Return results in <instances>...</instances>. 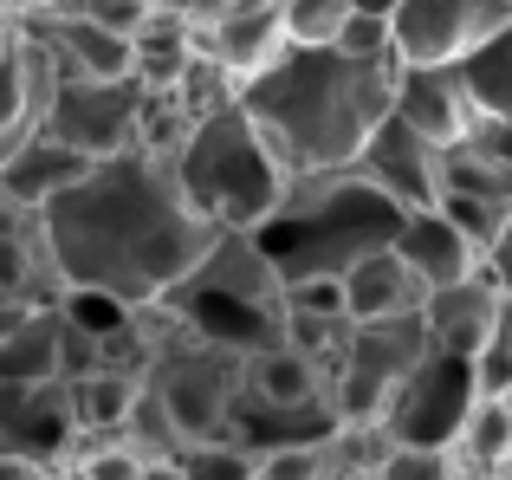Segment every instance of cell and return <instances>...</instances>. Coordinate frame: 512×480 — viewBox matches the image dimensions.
I'll list each match as a JSON object with an SVG mask.
<instances>
[{"instance_id": "6da1fadb", "label": "cell", "mask_w": 512, "mask_h": 480, "mask_svg": "<svg viewBox=\"0 0 512 480\" xmlns=\"http://www.w3.org/2000/svg\"><path fill=\"white\" fill-rule=\"evenodd\" d=\"M39 221L65 286L117 299L124 312L175 299L221 247V228L188 202L175 163L156 150H124L98 163L78 189L39 208Z\"/></svg>"}, {"instance_id": "7a4b0ae2", "label": "cell", "mask_w": 512, "mask_h": 480, "mask_svg": "<svg viewBox=\"0 0 512 480\" xmlns=\"http://www.w3.org/2000/svg\"><path fill=\"white\" fill-rule=\"evenodd\" d=\"M402 59H350L338 46H292L273 72H260L240 104L260 117L292 176H344L363 143L396 117Z\"/></svg>"}, {"instance_id": "3957f363", "label": "cell", "mask_w": 512, "mask_h": 480, "mask_svg": "<svg viewBox=\"0 0 512 480\" xmlns=\"http://www.w3.org/2000/svg\"><path fill=\"white\" fill-rule=\"evenodd\" d=\"M175 176H182L188 202L221 234H260L299 189V176L286 169V156L273 150V137L260 130L247 104L201 117L188 143L175 150Z\"/></svg>"}, {"instance_id": "277c9868", "label": "cell", "mask_w": 512, "mask_h": 480, "mask_svg": "<svg viewBox=\"0 0 512 480\" xmlns=\"http://www.w3.org/2000/svg\"><path fill=\"white\" fill-rule=\"evenodd\" d=\"M169 305L227 351L286 344V273L260 234H221V247L201 260V273Z\"/></svg>"}, {"instance_id": "5b68a950", "label": "cell", "mask_w": 512, "mask_h": 480, "mask_svg": "<svg viewBox=\"0 0 512 480\" xmlns=\"http://www.w3.org/2000/svg\"><path fill=\"white\" fill-rule=\"evenodd\" d=\"M428 325L415 318H383V325H357L338 377H331V416L338 429H383L396 396L409 390V377L428 364Z\"/></svg>"}, {"instance_id": "8992f818", "label": "cell", "mask_w": 512, "mask_h": 480, "mask_svg": "<svg viewBox=\"0 0 512 480\" xmlns=\"http://www.w3.org/2000/svg\"><path fill=\"white\" fill-rule=\"evenodd\" d=\"M143 111H150V85H137V78H117V85L111 78H65L39 130L91 163H111L124 150H143Z\"/></svg>"}, {"instance_id": "52a82bcc", "label": "cell", "mask_w": 512, "mask_h": 480, "mask_svg": "<svg viewBox=\"0 0 512 480\" xmlns=\"http://www.w3.org/2000/svg\"><path fill=\"white\" fill-rule=\"evenodd\" d=\"M389 26L402 65H467L500 33H512V0H402Z\"/></svg>"}, {"instance_id": "ba28073f", "label": "cell", "mask_w": 512, "mask_h": 480, "mask_svg": "<svg viewBox=\"0 0 512 480\" xmlns=\"http://www.w3.org/2000/svg\"><path fill=\"white\" fill-rule=\"evenodd\" d=\"M480 403V377H474V357H448V351H428V364L409 377V390L396 396L389 409V442H422V448H454L467 429V409Z\"/></svg>"}, {"instance_id": "9c48e42d", "label": "cell", "mask_w": 512, "mask_h": 480, "mask_svg": "<svg viewBox=\"0 0 512 480\" xmlns=\"http://www.w3.org/2000/svg\"><path fill=\"white\" fill-rule=\"evenodd\" d=\"M85 429L72 409V383H0V455H26L52 474H72Z\"/></svg>"}, {"instance_id": "30bf717a", "label": "cell", "mask_w": 512, "mask_h": 480, "mask_svg": "<svg viewBox=\"0 0 512 480\" xmlns=\"http://www.w3.org/2000/svg\"><path fill=\"white\" fill-rule=\"evenodd\" d=\"M441 156L448 150H435L415 124L389 117V124L363 143V156H357L350 176H357L363 189H376L389 208L415 215V208H441Z\"/></svg>"}, {"instance_id": "8fae6325", "label": "cell", "mask_w": 512, "mask_h": 480, "mask_svg": "<svg viewBox=\"0 0 512 480\" xmlns=\"http://www.w3.org/2000/svg\"><path fill=\"white\" fill-rule=\"evenodd\" d=\"M240 416L292 422V416H331V370L299 344H266L247 351V390H240Z\"/></svg>"}, {"instance_id": "7c38bea8", "label": "cell", "mask_w": 512, "mask_h": 480, "mask_svg": "<svg viewBox=\"0 0 512 480\" xmlns=\"http://www.w3.org/2000/svg\"><path fill=\"white\" fill-rule=\"evenodd\" d=\"M396 117H402V124H415L435 150H461V143L480 130L487 104H480L467 65H402V78H396Z\"/></svg>"}, {"instance_id": "4fadbf2b", "label": "cell", "mask_w": 512, "mask_h": 480, "mask_svg": "<svg viewBox=\"0 0 512 480\" xmlns=\"http://www.w3.org/2000/svg\"><path fill=\"white\" fill-rule=\"evenodd\" d=\"M441 208L461 221L480 247H493L500 228L512 221V156L487 150L467 137L461 150L441 156Z\"/></svg>"}, {"instance_id": "5bb4252c", "label": "cell", "mask_w": 512, "mask_h": 480, "mask_svg": "<svg viewBox=\"0 0 512 480\" xmlns=\"http://www.w3.org/2000/svg\"><path fill=\"white\" fill-rule=\"evenodd\" d=\"M201 52H208V59H221L240 85H253L260 72H273V65L292 52L286 13H279L273 0H234V7H227L214 26H201Z\"/></svg>"}, {"instance_id": "9a60e30c", "label": "cell", "mask_w": 512, "mask_h": 480, "mask_svg": "<svg viewBox=\"0 0 512 480\" xmlns=\"http://www.w3.org/2000/svg\"><path fill=\"white\" fill-rule=\"evenodd\" d=\"M91 156H78V150H65L59 137H26V143H7L0 150V208H52L65 189H78V182L91 176Z\"/></svg>"}, {"instance_id": "2e32d148", "label": "cell", "mask_w": 512, "mask_h": 480, "mask_svg": "<svg viewBox=\"0 0 512 480\" xmlns=\"http://www.w3.org/2000/svg\"><path fill=\"white\" fill-rule=\"evenodd\" d=\"M396 253L415 266V273H422V286H428V292L461 286V279L487 273V247H480V240L467 234L461 221L448 215V208H415V215H402Z\"/></svg>"}, {"instance_id": "e0dca14e", "label": "cell", "mask_w": 512, "mask_h": 480, "mask_svg": "<svg viewBox=\"0 0 512 480\" xmlns=\"http://www.w3.org/2000/svg\"><path fill=\"white\" fill-rule=\"evenodd\" d=\"M500 312H506L500 279H493V273H474V279H461V286L428 292L422 325H428V344H435V351H448V357H480V344L493 338Z\"/></svg>"}, {"instance_id": "ac0fdd59", "label": "cell", "mask_w": 512, "mask_h": 480, "mask_svg": "<svg viewBox=\"0 0 512 480\" xmlns=\"http://www.w3.org/2000/svg\"><path fill=\"white\" fill-rule=\"evenodd\" d=\"M20 20H33L39 33L59 46L65 59V78H137V39L111 33V26L85 20V13H65V7H39V13H20Z\"/></svg>"}, {"instance_id": "d6986e66", "label": "cell", "mask_w": 512, "mask_h": 480, "mask_svg": "<svg viewBox=\"0 0 512 480\" xmlns=\"http://www.w3.org/2000/svg\"><path fill=\"white\" fill-rule=\"evenodd\" d=\"M65 305L0 312V383H65Z\"/></svg>"}, {"instance_id": "ffe728a7", "label": "cell", "mask_w": 512, "mask_h": 480, "mask_svg": "<svg viewBox=\"0 0 512 480\" xmlns=\"http://www.w3.org/2000/svg\"><path fill=\"white\" fill-rule=\"evenodd\" d=\"M344 292H350V318L357 325H383V318H415L428 305V286L396 247H376L363 253L357 266L344 273Z\"/></svg>"}, {"instance_id": "44dd1931", "label": "cell", "mask_w": 512, "mask_h": 480, "mask_svg": "<svg viewBox=\"0 0 512 480\" xmlns=\"http://www.w3.org/2000/svg\"><path fill=\"white\" fill-rule=\"evenodd\" d=\"M143 383H150V377H137V370H98V377L72 383V409H78L85 442H104V435H124L130 429Z\"/></svg>"}, {"instance_id": "7402d4cb", "label": "cell", "mask_w": 512, "mask_h": 480, "mask_svg": "<svg viewBox=\"0 0 512 480\" xmlns=\"http://www.w3.org/2000/svg\"><path fill=\"white\" fill-rule=\"evenodd\" d=\"M454 455H461L467 480L506 474V461H512V403L506 396H480V403L467 409V429H461V442H454Z\"/></svg>"}, {"instance_id": "603a6c76", "label": "cell", "mask_w": 512, "mask_h": 480, "mask_svg": "<svg viewBox=\"0 0 512 480\" xmlns=\"http://www.w3.org/2000/svg\"><path fill=\"white\" fill-rule=\"evenodd\" d=\"M175 468L188 480H260V448L253 442H188L182 455H175Z\"/></svg>"}, {"instance_id": "cb8c5ba5", "label": "cell", "mask_w": 512, "mask_h": 480, "mask_svg": "<svg viewBox=\"0 0 512 480\" xmlns=\"http://www.w3.org/2000/svg\"><path fill=\"white\" fill-rule=\"evenodd\" d=\"M286 39L292 46H338L344 39V26L357 20V7H350V0H286Z\"/></svg>"}, {"instance_id": "d4e9b609", "label": "cell", "mask_w": 512, "mask_h": 480, "mask_svg": "<svg viewBox=\"0 0 512 480\" xmlns=\"http://www.w3.org/2000/svg\"><path fill=\"white\" fill-rule=\"evenodd\" d=\"M376 480H467V468H461V455H454V448L396 442L383 455V468H376Z\"/></svg>"}, {"instance_id": "484cf974", "label": "cell", "mask_w": 512, "mask_h": 480, "mask_svg": "<svg viewBox=\"0 0 512 480\" xmlns=\"http://www.w3.org/2000/svg\"><path fill=\"white\" fill-rule=\"evenodd\" d=\"M72 480H150V461H143L124 435H104V442H85V448H78Z\"/></svg>"}, {"instance_id": "4316f807", "label": "cell", "mask_w": 512, "mask_h": 480, "mask_svg": "<svg viewBox=\"0 0 512 480\" xmlns=\"http://www.w3.org/2000/svg\"><path fill=\"white\" fill-rule=\"evenodd\" d=\"M467 78H474L480 104H487L493 117H512V33H500L487 52H474V59H467Z\"/></svg>"}, {"instance_id": "83f0119b", "label": "cell", "mask_w": 512, "mask_h": 480, "mask_svg": "<svg viewBox=\"0 0 512 480\" xmlns=\"http://www.w3.org/2000/svg\"><path fill=\"white\" fill-rule=\"evenodd\" d=\"M474 377H480V396H506V403H512V299H506L500 325H493V338L480 344Z\"/></svg>"}, {"instance_id": "f1b7e54d", "label": "cell", "mask_w": 512, "mask_h": 480, "mask_svg": "<svg viewBox=\"0 0 512 480\" xmlns=\"http://www.w3.org/2000/svg\"><path fill=\"white\" fill-rule=\"evenodd\" d=\"M338 52H350V59H396V26H389V20H370V13H357V20L344 26Z\"/></svg>"}, {"instance_id": "f546056e", "label": "cell", "mask_w": 512, "mask_h": 480, "mask_svg": "<svg viewBox=\"0 0 512 480\" xmlns=\"http://www.w3.org/2000/svg\"><path fill=\"white\" fill-rule=\"evenodd\" d=\"M156 7H169V13H182V20H195V26H214L234 0H156Z\"/></svg>"}, {"instance_id": "4dcf8cb0", "label": "cell", "mask_w": 512, "mask_h": 480, "mask_svg": "<svg viewBox=\"0 0 512 480\" xmlns=\"http://www.w3.org/2000/svg\"><path fill=\"white\" fill-rule=\"evenodd\" d=\"M487 273L500 279V292L512 299V221L500 228V240H493V247H487Z\"/></svg>"}, {"instance_id": "1f68e13d", "label": "cell", "mask_w": 512, "mask_h": 480, "mask_svg": "<svg viewBox=\"0 0 512 480\" xmlns=\"http://www.w3.org/2000/svg\"><path fill=\"white\" fill-rule=\"evenodd\" d=\"M52 468H39V461H26V455H0V480H46Z\"/></svg>"}, {"instance_id": "d6a6232c", "label": "cell", "mask_w": 512, "mask_h": 480, "mask_svg": "<svg viewBox=\"0 0 512 480\" xmlns=\"http://www.w3.org/2000/svg\"><path fill=\"white\" fill-rule=\"evenodd\" d=\"M357 13H370V20H396L402 13V0H350Z\"/></svg>"}, {"instance_id": "836d02e7", "label": "cell", "mask_w": 512, "mask_h": 480, "mask_svg": "<svg viewBox=\"0 0 512 480\" xmlns=\"http://www.w3.org/2000/svg\"><path fill=\"white\" fill-rule=\"evenodd\" d=\"M150 480H188V474L175 468V461H150Z\"/></svg>"}, {"instance_id": "e575fe53", "label": "cell", "mask_w": 512, "mask_h": 480, "mask_svg": "<svg viewBox=\"0 0 512 480\" xmlns=\"http://www.w3.org/2000/svg\"><path fill=\"white\" fill-rule=\"evenodd\" d=\"M46 480H72V474H46Z\"/></svg>"}, {"instance_id": "d590c367", "label": "cell", "mask_w": 512, "mask_h": 480, "mask_svg": "<svg viewBox=\"0 0 512 480\" xmlns=\"http://www.w3.org/2000/svg\"><path fill=\"white\" fill-rule=\"evenodd\" d=\"M506 480H512V461H506Z\"/></svg>"}, {"instance_id": "8d00e7d4", "label": "cell", "mask_w": 512, "mask_h": 480, "mask_svg": "<svg viewBox=\"0 0 512 480\" xmlns=\"http://www.w3.org/2000/svg\"><path fill=\"white\" fill-rule=\"evenodd\" d=\"M493 480H506V474H493Z\"/></svg>"}]
</instances>
